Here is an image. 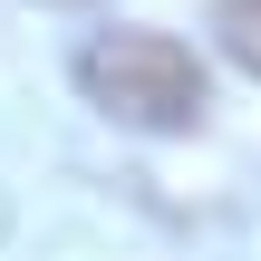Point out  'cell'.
I'll return each instance as SVG.
<instances>
[{"label": "cell", "instance_id": "2", "mask_svg": "<svg viewBox=\"0 0 261 261\" xmlns=\"http://www.w3.org/2000/svg\"><path fill=\"white\" fill-rule=\"evenodd\" d=\"M213 39H223L232 68H252V77H261V0H213Z\"/></svg>", "mask_w": 261, "mask_h": 261}, {"label": "cell", "instance_id": "1", "mask_svg": "<svg viewBox=\"0 0 261 261\" xmlns=\"http://www.w3.org/2000/svg\"><path fill=\"white\" fill-rule=\"evenodd\" d=\"M77 87H87L97 116L136 126V136H184V126H203V68H194V48L165 39V29H107V39H87V48H77Z\"/></svg>", "mask_w": 261, "mask_h": 261}]
</instances>
